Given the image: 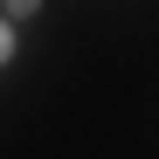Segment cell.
Segmentation results:
<instances>
[{
    "mask_svg": "<svg viewBox=\"0 0 159 159\" xmlns=\"http://www.w3.org/2000/svg\"><path fill=\"white\" fill-rule=\"evenodd\" d=\"M7 48H14V28H7V21H0V62H7Z\"/></svg>",
    "mask_w": 159,
    "mask_h": 159,
    "instance_id": "cell-1",
    "label": "cell"
},
{
    "mask_svg": "<svg viewBox=\"0 0 159 159\" xmlns=\"http://www.w3.org/2000/svg\"><path fill=\"white\" fill-rule=\"evenodd\" d=\"M42 7V0H7V14H35Z\"/></svg>",
    "mask_w": 159,
    "mask_h": 159,
    "instance_id": "cell-2",
    "label": "cell"
}]
</instances>
